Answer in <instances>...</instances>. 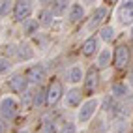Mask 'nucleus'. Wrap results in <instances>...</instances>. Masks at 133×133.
I'll list each match as a JSON object with an SVG mask.
<instances>
[{"mask_svg":"<svg viewBox=\"0 0 133 133\" xmlns=\"http://www.w3.org/2000/svg\"><path fill=\"white\" fill-rule=\"evenodd\" d=\"M97 107H99V101H97L96 97H90V99H86V101L81 105L79 112H77V122H79V124H88V122L92 120V116L96 114Z\"/></svg>","mask_w":133,"mask_h":133,"instance_id":"obj_1","label":"nucleus"},{"mask_svg":"<svg viewBox=\"0 0 133 133\" xmlns=\"http://www.w3.org/2000/svg\"><path fill=\"white\" fill-rule=\"evenodd\" d=\"M17 109H19V105H17L15 97H11V96H4L2 99H0V116H2L4 122L11 120L15 114H17Z\"/></svg>","mask_w":133,"mask_h":133,"instance_id":"obj_2","label":"nucleus"},{"mask_svg":"<svg viewBox=\"0 0 133 133\" xmlns=\"http://www.w3.org/2000/svg\"><path fill=\"white\" fill-rule=\"evenodd\" d=\"M32 2H28V0H19V2H13V17L15 21L19 23H24L28 17L32 15Z\"/></svg>","mask_w":133,"mask_h":133,"instance_id":"obj_3","label":"nucleus"},{"mask_svg":"<svg viewBox=\"0 0 133 133\" xmlns=\"http://www.w3.org/2000/svg\"><path fill=\"white\" fill-rule=\"evenodd\" d=\"M129 47L128 45H118L116 49H114L112 52V62H114V68H118V69H124L128 64H129Z\"/></svg>","mask_w":133,"mask_h":133,"instance_id":"obj_4","label":"nucleus"},{"mask_svg":"<svg viewBox=\"0 0 133 133\" xmlns=\"http://www.w3.org/2000/svg\"><path fill=\"white\" fill-rule=\"evenodd\" d=\"M47 105H56L60 101V97L64 96V86H62V83L58 81V79H55V81H51L49 88H47Z\"/></svg>","mask_w":133,"mask_h":133,"instance_id":"obj_5","label":"nucleus"},{"mask_svg":"<svg viewBox=\"0 0 133 133\" xmlns=\"http://www.w3.org/2000/svg\"><path fill=\"white\" fill-rule=\"evenodd\" d=\"M83 83H84V90H86V94H92V92L97 90V84H99V75H97V68H96V66H92V68L86 69Z\"/></svg>","mask_w":133,"mask_h":133,"instance_id":"obj_6","label":"nucleus"},{"mask_svg":"<svg viewBox=\"0 0 133 133\" xmlns=\"http://www.w3.org/2000/svg\"><path fill=\"white\" fill-rule=\"evenodd\" d=\"M24 77H26V81L32 83V84H39V83H43V79L47 77V69L41 64H34V66L28 68V71H26Z\"/></svg>","mask_w":133,"mask_h":133,"instance_id":"obj_7","label":"nucleus"},{"mask_svg":"<svg viewBox=\"0 0 133 133\" xmlns=\"http://www.w3.org/2000/svg\"><path fill=\"white\" fill-rule=\"evenodd\" d=\"M116 17H118L120 24H133V0H129V2H122L118 6Z\"/></svg>","mask_w":133,"mask_h":133,"instance_id":"obj_8","label":"nucleus"},{"mask_svg":"<svg viewBox=\"0 0 133 133\" xmlns=\"http://www.w3.org/2000/svg\"><path fill=\"white\" fill-rule=\"evenodd\" d=\"M8 86H10V90L13 94H24L26 88H28V81H26L24 75H13L10 79V83H8Z\"/></svg>","mask_w":133,"mask_h":133,"instance_id":"obj_9","label":"nucleus"},{"mask_svg":"<svg viewBox=\"0 0 133 133\" xmlns=\"http://www.w3.org/2000/svg\"><path fill=\"white\" fill-rule=\"evenodd\" d=\"M83 103V92L79 88H71L66 94V105L68 107H81Z\"/></svg>","mask_w":133,"mask_h":133,"instance_id":"obj_10","label":"nucleus"},{"mask_svg":"<svg viewBox=\"0 0 133 133\" xmlns=\"http://www.w3.org/2000/svg\"><path fill=\"white\" fill-rule=\"evenodd\" d=\"M84 17V8L81 4H71L69 6V10H68V19L71 21V23H77V21H81Z\"/></svg>","mask_w":133,"mask_h":133,"instance_id":"obj_11","label":"nucleus"},{"mask_svg":"<svg viewBox=\"0 0 133 133\" xmlns=\"http://www.w3.org/2000/svg\"><path fill=\"white\" fill-rule=\"evenodd\" d=\"M112 62V51L111 49H101L99 51V55H97V69H103V68H107L109 64Z\"/></svg>","mask_w":133,"mask_h":133,"instance_id":"obj_12","label":"nucleus"},{"mask_svg":"<svg viewBox=\"0 0 133 133\" xmlns=\"http://www.w3.org/2000/svg\"><path fill=\"white\" fill-rule=\"evenodd\" d=\"M17 58L23 60V62H28L34 58V49L28 45V43H21L19 49H17Z\"/></svg>","mask_w":133,"mask_h":133,"instance_id":"obj_13","label":"nucleus"},{"mask_svg":"<svg viewBox=\"0 0 133 133\" xmlns=\"http://www.w3.org/2000/svg\"><path fill=\"white\" fill-rule=\"evenodd\" d=\"M84 79V73H83V68H79V66H71L68 69V81L71 83V84H77V83H81Z\"/></svg>","mask_w":133,"mask_h":133,"instance_id":"obj_14","label":"nucleus"},{"mask_svg":"<svg viewBox=\"0 0 133 133\" xmlns=\"http://www.w3.org/2000/svg\"><path fill=\"white\" fill-rule=\"evenodd\" d=\"M96 51H97V38H94V36H92V38H88V39L83 43L81 52H83L84 56H92Z\"/></svg>","mask_w":133,"mask_h":133,"instance_id":"obj_15","label":"nucleus"},{"mask_svg":"<svg viewBox=\"0 0 133 133\" xmlns=\"http://www.w3.org/2000/svg\"><path fill=\"white\" fill-rule=\"evenodd\" d=\"M32 105L36 109L43 107V105H47V92L43 90V88H38V92L32 94Z\"/></svg>","mask_w":133,"mask_h":133,"instance_id":"obj_16","label":"nucleus"},{"mask_svg":"<svg viewBox=\"0 0 133 133\" xmlns=\"http://www.w3.org/2000/svg\"><path fill=\"white\" fill-rule=\"evenodd\" d=\"M69 2H66V0H58V2H52V6L49 8L52 17H60V15H64L68 10H69Z\"/></svg>","mask_w":133,"mask_h":133,"instance_id":"obj_17","label":"nucleus"},{"mask_svg":"<svg viewBox=\"0 0 133 133\" xmlns=\"http://www.w3.org/2000/svg\"><path fill=\"white\" fill-rule=\"evenodd\" d=\"M39 30V23L38 19H26L23 23V32H24V36H34V34H38Z\"/></svg>","mask_w":133,"mask_h":133,"instance_id":"obj_18","label":"nucleus"},{"mask_svg":"<svg viewBox=\"0 0 133 133\" xmlns=\"http://www.w3.org/2000/svg\"><path fill=\"white\" fill-rule=\"evenodd\" d=\"M97 34H99V38H101L103 41H107V43H111L114 38H116V30H114V26H111V24H105V26H101Z\"/></svg>","mask_w":133,"mask_h":133,"instance_id":"obj_19","label":"nucleus"},{"mask_svg":"<svg viewBox=\"0 0 133 133\" xmlns=\"http://www.w3.org/2000/svg\"><path fill=\"white\" fill-rule=\"evenodd\" d=\"M52 21H55V19H52V13H51L49 8H43V10L38 11V23H39V26H51Z\"/></svg>","mask_w":133,"mask_h":133,"instance_id":"obj_20","label":"nucleus"},{"mask_svg":"<svg viewBox=\"0 0 133 133\" xmlns=\"http://www.w3.org/2000/svg\"><path fill=\"white\" fill-rule=\"evenodd\" d=\"M128 94H129L128 84H124V83H114L112 88H111V96L114 97V99H118V97H126Z\"/></svg>","mask_w":133,"mask_h":133,"instance_id":"obj_21","label":"nucleus"},{"mask_svg":"<svg viewBox=\"0 0 133 133\" xmlns=\"http://www.w3.org/2000/svg\"><path fill=\"white\" fill-rule=\"evenodd\" d=\"M107 13H109V10H107V8H105V6H99V8L96 10V13H94V17H92L90 24H88V28H94L96 24H99V23L105 19V17H107Z\"/></svg>","mask_w":133,"mask_h":133,"instance_id":"obj_22","label":"nucleus"},{"mask_svg":"<svg viewBox=\"0 0 133 133\" xmlns=\"http://www.w3.org/2000/svg\"><path fill=\"white\" fill-rule=\"evenodd\" d=\"M103 109L107 111V112H116V109H118V105H116V99H114L112 96H107L105 97V101H103Z\"/></svg>","mask_w":133,"mask_h":133,"instance_id":"obj_23","label":"nucleus"},{"mask_svg":"<svg viewBox=\"0 0 133 133\" xmlns=\"http://www.w3.org/2000/svg\"><path fill=\"white\" fill-rule=\"evenodd\" d=\"M128 126L129 124L126 120H116L112 124V133H128Z\"/></svg>","mask_w":133,"mask_h":133,"instance_id":"obj_24","label":"nucleus"},{"mask_svg":"<svg viewBox=\"0 0 133 133\" xmlns=\"http://www.w3.org/2000/svg\"><path fill=\"white\" fill-rule=\"evenodd\" d=\"M11 4H13V2H8V0H2V2H0V15H2V17H6L8 13L13 10Z\"/></svg>","mask_w":133,"mask_h":133,"instance_id":"obj_25","label":"nucleus"},{"mask_svg":"<svg viewBox=\"0 0 133 133\" xmlns=\"http://www.w3.org/2000/svg\"><path fill=\"white\" fill-rule=\"evenodd\" d=\"M58 133H77V126H75V124H71V122H66L64 126L60 128Z\"/></svg>","mask_w":133,"mask_h":133,"instance_id":"obj_26","label":"nucleus"},{"mask_svg":"<svg viewBox=\"0 0 133 133\" xmlns=\"http://www.w3.org/2000/svg\"><path fill=\"white\" fill-rule=\"evenodd\" d=\"M10 68H11L10 60H8V58H0V73H6Z\"/></svg>","mask_w":133,"mask_h":133,"instance_id":"obj_27","label":"nucleus"},{"mask_svg":"<svg viewBox=\"0 0 133 133\" xmlns=\"http://www.w3.org/2000/svg\"><path fill=\"white\" fill-rule=\"evenodd\" d=\"M43 133H56V129H55V126H52V124H45V129H43Z\"/></svg>","mask_w":133,"mask_h":133,"instance_id":"obj_28","label":"nucleus"},{"mask_svg":"<svg viewBox=\"0 0 133 133\" xmlns=\"http://www.w3.org/2000/svg\"><path fill=\"white\" fill-rule=\"evenodd\" d=\"M6 131V124H4V120L0 118V133H4Z\"/></svg>","mask_w":133,"mask_h":133,"instance_id":"obj_29","label":"nucleus"},{"mask_svg":"<svg viewBox=\"0 0 133 133\" xmlns=\"http://www.w3.org/2000/svg\"><path fill=\"white\" fill-rule=\"evenodd\" d=\"M129 86H131V88H133V71H131V73H129Z\"/></svg>","mask_w":133,"mask_h":133,"instance_id":"obj_30","label":"nucleus"},{"mask_svg":"<svg viewBox=\"0 0 133 133\" xmlns=\"http://www.w3.org/2000/svg\"><path fill=\"white\" fill-rule=\"evenodd\" d=\"M129 34H131V39H133V24H131V32Z\"/></svg>","mask_w":133,"mask_h":133,"instance_id":"obj_31","label":"nucleus"},{"mask_svg":"<svg viewBox=\"0 0 133 133\" xmlns=\"http://www.w3.org/2000/svg\"><path fill=\"white\" fill-rule=\"evenodd\" d=\"M21 133H28V131H21Z\"/></svg>","mask_w":133,"mask_h":133,"instance_id":"obj_32","label":"nucleus"}]
</instances>
